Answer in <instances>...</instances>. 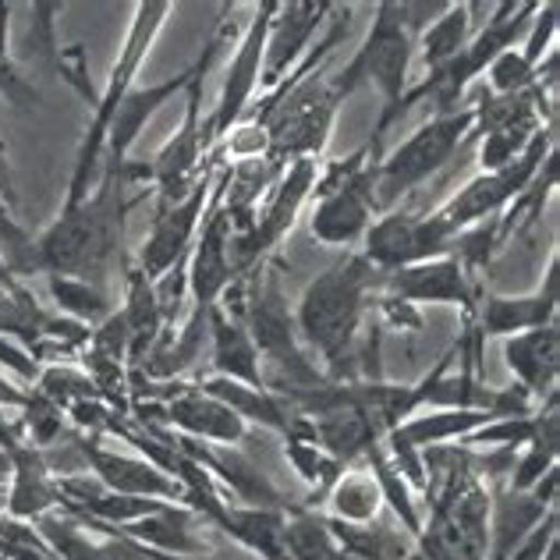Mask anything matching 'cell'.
Listing matches in <instances>:
<instances>
[{"instance_id": "obj_15", "label": "cell", "mask_w": 560, "mask_h": 560, "mask_svg": "<svg viewBox=\"0 0 560 560\" xmlns=\"http://www.w3.org/2000/svg\"><path fill=\"white\" fill-rule=\"evenodd\" d=\"M380 486L373 476H348L334 493V508L345 522H370L376 514Z\"/></svg>"}, {"instance_id": "obj_20", "label": "cell", "mask_w": 560, "mask_h": 560, "mask_svg": "<svg viewBox=\"0 0 560 560\" xmlns=\"http://www.w3.org/2000/svg\"><path fill=\"white\" fill-rule=\"evenodd\" d=\"M0 191L11 199V174H8V153H4V142H0Z\"/></svg>"}, {"instance_id": "obj_11", "label": "cell", "mask_w": 560, "mask_h": 560, "mask_svg": "<svg viewBox=\"0 0 560 560\" xmlns=\"http://www.w3.org/2000/svg\"><path fill=\"white\" fill-rule=\"evenodd\" d=\"M330 4H291L284 8V19L273 25V36H267V82H277L284 75V68L299 57V50L308 43V33L319 25V14H327Z\"/></svg>"}, {"instance_id": "obj_16", "label": "cell", "mask_w": 560, "mask_h": 560, "mask_svg": "<svg viewBox=\"0 0 560 560\" xmlns=\"http://www.w3.org/2000/svg\"><path fill=\"white\" fill-rule=\"evenodd\" d=\"M284 547L299 560H337L330 528L313 518H299L284 528Z\"/></svg>"}, {"instance_id": "obj_4", "label": "cell", "mask_w": 560, "mask_h": 560, "mask_svg": "<svg viewBox=\"0 0 560 560\" xmlns=\"http://www.w3.org/2000/svg\"><path fill=\"white\" fill-rule=\"evenodd\" d=\"M253 313V345L256 355L267 351V359H273L280 370H288V383L291 380H305L316 387V370H308L305 359L299 355V348L291 341V319H288V305L284 294H280V280L273 270H267V280L256 288V299L248 305Z\"/></svg>"}, {"instance_id": "obj_17", "label": "cell", "mask_w": 560, "mask_h": 560, "mask_svg": "<svg viewBox=\"0 0 560 560\" xmlns=\"http://www.w3.org/2000/svg\"><path fill=\"white\" fill-rule=\"evenodd\" d=\"M4 19H8V8H0V28H4ZM0 93H8L14 103H22V107H28V103L36 100V96H33V90H28V85L22 82L19 71L11 68L4 43H0Z\"/></svg>"}, {"instance_id": "obj_18", "label": "cell", "mask_w": 560, "mask_h": 560, "mask_svg": "<svg viewBox=\"0 0 560 560\" xmlns=\"http://www.w3.org/2000/svg\"><path fill=\"white\" fill-rule=\"evenodd\" d=\"M0 238H4V245L11 248V256L14 259H25V262H33V245H28V238L8 220V210H4V202H0Z\"/></svg>"}, {"instance_id": "obj_7", "label": "cell", "mask_w": 560, "mask_h": 560, "mask_svg": "<svg viewBox=\"0 0 560 560\" xmlns=\"http://www.w3.org/2000/svg\"><path fill=\"white\" fill-rule=\"evenodd\" d=\"M270 14H273V4H262L253 28L245 33L242 47H238V57H234V65L228 71V85H224V96H220V107H217V117H213V131L210 136H220V131H228L234 117L242 114V107L253 96L256 82H259V65H262V54H267V33H270Z\"/></svg>"}, {"instance_id": "obj_5", "label": "cell", "mask_w": 560, "mask_h": 560, "mask_svg": "<svg viewBox=\"0 0 560 560\" xmlns=\"http://www.w3.org/2000/svg\"><path fill=\"white\" fill-rule=\"evenodd\" d=\"M228 28L220 33L210 47H206L202 61L196 65V75H191L188 82V114H185V125L182 131L174 136L164 153L156 156V164L150 167V174L160 182V188H164V196L178 199V191L185 188L188 174L196 171V160H199V150H202V136H199V103H202V79H206V68H210V61L220 54V43H224Z\"/></svg>"}, {"instance_id": "obj_9", "label": "cell", "mask_w": 560, "mask_h": 560, "mask_svg": "<svg viewBox=\"0 0 560 560\" xmlns=\"http://www.w3.org/2000/svg\"><path fill=\"white\" fill-rule=\"evenodd\" d=\"M390 294L405 302H462L471 305V291L465 284L462 259H425L416 267H405L390 277Z\"/></svg>"}, {"instance_id": "obj_2", "label": "cell", "mask_w": 560, "mask_h": 560, "mask_svg": "<svg viewBox=\"0 0 560 560\" xmlns=\"http://www.w3.org/2000/svg\"><path fill=\"white\" fill-rule=\"evenodd\" d=\"M373 284V262L355 256L341 267L327 270L313 288L305 291V302L299 308V327L308 337V345L323 351V359L341 373V359L355 337L362 316V294Z\"/></svg>"}, {"instance_id": "obj_13", "label": "cell", "mask_w": 560, "mask_h": 560, "mask_svg": "<svg viewBox=\"0 0 560 560\" xmlns=\"http://www.w3.org/2000/svg\"><path fill=\"white\" fill-rule=\"evenodd\" d=\"M210 327H213V337H217V365L231 376H242L253 383V390H262V376L256 370V345L253 337H248L238 323H231L210 308Z\"/></svg>"}, {"instance_id": "obj_1", "label": "cell", "mask_w": 560, "mask_h": 560, "mask_svg": "<svg viewBox=\"0 0 560 560\" xmlns=\"http://www.w3.org/2000/svg\"><path fill=\"white\" fill-rule=\"evenodd\" d=\"M425 28L430 25L411 19L408 4H383L373 33H370V39H365V47L355 54V61H351L341 75L330 82L337 100H345L362 79H373L383 90V100L387 103H383V117H380L376 136H373V164L380 156V145H383V136H387V128H390V117L397 110V103H401V96H405L401 90H405L411 47H416V36L425 33Z\"/></svg>"}, {"instance_id": "obj_19", "label": "cell", "mask_w": 560, "mask_h": 560, "mask_svg": "<svg viewBox=\"0 0 560 560\" xmlns=\"http://www.w3.org/2000/svg\"><path fill=\"white\" fill-rule=\"evenodd\" d=\"M553 525H557V514H550L547 525H539L533 536L522 539V547H518V553H514V560H539L542 547H547V542L553 539Z\"/></svg>"}, {"instance_id": "obj_6", "label": "cell", "mask_w": 560, "mask_h": 560, "mask_svg": "<svg viewBox=\"0 0 560 560\" xmlns=\"http://www.w3.org/2000/svg\"><path fill=\"white\" fill-rule=\"evenodd\" d=\"M313 174H316L313 160H299V164H294V167L288 171L284 185L277 188V196L270 199L267 213H262V224H259L253 234H248V238L234 242L231 259L238 262V267H245V262L259 259L262 253H267V248H273V245H277L280 234H284V231L291 228L294 213H299V206H302V202H305V196H308V185H313Z\"/></svg>"}, {"instance_id": "obj_14", "label": "cell", "mask_w": 560, "mask_h": 560, "mask_svg": "<svg viewBox=\"0 0 560 560\" xmlns=\"http://www.w3.org/2000/svg\"><path fill=\"white\" fill-rule=\"evenodd\" d=\"M465 33H468V8H447L444 19H436L422 33L425 43V68L436 71L451 65L454 57L465 50Z\"/></svg>"}, {"instance_id": "obj_10", "label": "cell", "mask_w": 560, "mask_h": 560, "mask_svg": "<svg viewBox=\"0 0 560 560\" xmlns=\"http://www.w3.org/2000/svg\"><path fill=\"white\" fill-rule=\"evenodd\" d=\"M557 305V262L550 267L547 291L533 299H490L482 313V334H514V330H539L550 319Z\"/></svg>"}, {"instance_id": "obj_21", "label": "cell", "mask_w": 560, "mask_h": 560, "mask_svg": "<svg viewBox=\"0 0 560 560\" xmlns=\"http://www.w3.org/2000/svg\"><path fill=\"white\" fill-rule=\"evenodd\" d=\"M0 284H8V267L0 262Z\"/></svg>"}, {"instance_id": "obj_12", "label": "cell", "mask_w": 560, "mask_h": 560, "mask_svg": "<svg viewBox=\"0 0 560 560\" xmlns=\"http://www.w3.org/2000/svg\"><path fill=\"white\" fill-rule=\"evenodd\" d=\"M508 365L522 376L525 390L539 394L557 373V330L539 327L508 341Z\"/></svg>"}, {"instance_id": "obj_8", "label": "cell", "mask_w": 560, "mask_h": 560, "mask_svg": "<svg viewBox=\"0 0 560 560\" xmlns=\"http://www.w3.org/2000/svg\"><path fill=\"white\" fill-rule=\"evenodd\" d=\"M206 188H210V178H202L199 185H191V196L188 199L167 206V210H160L150 242H145V248H142V267H145L142 277L167 273L171 262L182 256V248L188 245L191 231H196V220L202 213Z\"/></svg>"}, {"instance_id": "obj_3", "label": "cell", "mask_w": 560, "mask_h": 560, "mask_svg": "<svg viewBox=\"0 0 560 560\" xmlns=\"http://www.w3.org/2000/svg\"><path fill=\"white\" fill-rule=\"evenodd\" d=\"M476 110L444 114L433 117L430 125H422L405 145H397L390 160L373 167V206H390L411 188H419L433 171H440L458 150L465 131L476 125Z\"/></svg>"}]
</instances>
